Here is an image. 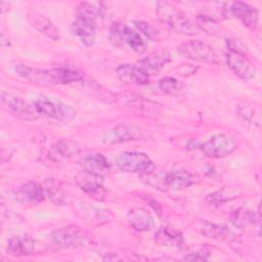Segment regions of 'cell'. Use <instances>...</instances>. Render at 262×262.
<instances>
[{"instance_id":"6da1fadb","label":"cell","mask_w":262,"mask_h":262,"mask_svg":"<svg viewBox=\"0 0 262 262\" xmlns=\"http://www.w3.org/2000/svg\"><path fill=\"white\" fill-rule=\"evenodd\" d=\"M14 72L30 81L46 84V85H55V84H69L73 82H78L82 80V75L75 69L59 67L49 70H41L31 68L24 63H15L13 66Z\"/></svg>"},{"instance_id":"7a4b0ae2","label":"cell","mask_w":262,"mask_h":262,"mask_svg":"<svg viewBox=\"0 0 262 262\" xmlns=\"http://www.w3.org/2000/svg\"><path fill=\"white\" fill-rule=\"evenodd\" d=\"M141 177L146 184L162 191L184 189L195 182L194 175L183 168H174L165 172H155L154 170L142 174Z\"/></svg>"},{"instance_id":"3957f363","label":"cell","mask_w":262,"mask_h":262,"mask_svg":"<svg viewBox=\"0 0 262 262\" xmlns=\"http://www.w3.org/2000/svg\"><path fill=\"white\" fill-rule=\"evenodd\" d=\"M157 14L161 23L172 28L182 35H195L199 32L198 27L187 19L184 14L178 10L173 4L165 1L157 3Z\"/></svg>"},{"instance_id":"277c9868","label":"cell","mask_w":262,"mask_h":262,"mask_svg":"<svg viewBox=\"0 0 262 262\" xmlns=\"http://www.w3.org/2000/svg\"><path fill=\"white\" fill-rule=\"evenodd\" d=\"M108 39L114 46L128 45L136 53H143L146 50V44L140 35L124 24H114L110 28Z\"/></svg>"},{"instance_id":"5b68a950","label":"cell","mask_w":262,"mask_h":262,"mask_svg":"<svg viewBox=\"0 0 262 262\" xmlns=\"http://www.w3.org/2000/svg\"><path fill=\"white\" fill-rule=\"evenodd\" d=\"M37 113L50 119L69 122L75 118V111L68 104L51 97L41 96L33 102Z\"/></svg>"},{"instance_id":"8992f818","label":"cell","mask_w":262,"mask_h":262,"mask_svg":"<svg viewBox=\"0 0 262 262\" xmlns=\"http://www.w3.org/2000/svg\"><path fill=\"white\" fill-rule=\"evenodd\" d=\"M116 166L120 171L126 173L146 174L155 170V165L150 158L138 151H125L116 159Z\"/></svg>"},{"instance_id":"52a82bcc","label":"cell","mask_w":262,"mask_h":262,"mask_svg":"<svg viewBox=\"0 0 262 262\" xmlns=\"http://www.w3.org/2000/svg\"><path fill=\"white\" fill-rule=\"evenodd\" d=\"M86 234L77 225H69L54 230L51 233V242L57 249H74L86 243Z\"/></svg>"},{"instance_id":"ba28073f","label":"cell","mask_w":262,"mask_h":262,"mask_svg":"<svg viewBox=\"0 0 262 262\" xmlns=\"http://www.w3.org/2000/svg\"><path fill=\"white\" fill-rule=\"evenodd\" d=\"M200 147L207 157L220 159L232 154L236 148V142L232 136L224 133H219L212 136Z\"/></svg>"},{"instance_id":"9c48e42d","label":"cell","mask_w":262,"mask_h":262,"mask_svg":"<svg viewBox=\"0 0 262 262\" xmlns=\"http://www.w3.org/2000/svg\"><path fill=\"white\" fill-rule=\"evenodd\" d=\"M178 52L182 56L195 61L215 62L217 60L214 48L201 40H190L182 43L178 46Z\"/></svg>"},{"instance_id":"30bf717a","label":"cell","mask_w":262,"mask_h":262,"mask_svg":"<svg viewBox=\"0 0 262 262\" xmlns=\"http://www.w3.org/2000/svg\"><path fill=\"white\" fill-rule=\"evenodd\" d=\"M143 136L144 132L141 128L132 124H120L104 132L101 140L106 144H117L140 140Z\"/></svg>"},{"instance_id":"8fae6325","label":"cell","mask_w":262,"mask_h":262,"mask_svg":"<svg viewBox=\"0 0 262 262\" xmlns=\"http://www.w3.org/2000/svg\"><path fill=\"white\" fill-rule=\"evenodd\" d=\"M1 101L15 117L21 120L33 121L36 120L39 115L33 103H29L21 97L5 91L1 92Z\"/></svg>"},{"instance_id":"7c38bea8","label":"cell","mask_w":262,"mask_h":262,"mask_svg":"<svg viewBox=\"0 0 262 262\" xmlns=\"http://www.w3.org/2000/svg\"><path fill=\"white\" fill-rule=\"evenodd\" d=\"M46 196L44 186L40 183L29 180L18 187L14 192V199L21 204L36 205L44 201Z\"/></svg>"},{"instance_id":"4fadbf2b","label":"cell","mask_w":262,"mask_h":262,"mask_svg":"<svg viewBox=\"0 0 262 262\" xmlns=\"http://www.w3.org/2000/svg\"><path fill=\"white\" fill-rule=\"evenodd\" d=\"M96 21L90 18L76 16L72 24V32L78 39L87 47H90L95 42L96 37Z\"/></svg>"},{"instance_id":"5bb4252c","label":"cell","mask_w":262,"mask_h":262,"mask_svg":"<svg viewBox=\"0 0 262 262\" xmlns=\"http://www.w3.org/2000/svg\"><path fill=\"white\" fill-rule=\"evenodd\" d=\"M226 62L228 68L239 78L244 80H252L256 76V69L253 63L245 57V55L227 52Z\"/></svg>"},{"instance_id":"9a60e30c","label":"cell","mask_w":262,"mask_h":262,"mask_svg":"<svg viewBox=\"0 0 262 262\" xmlns=\"http://www.w3.org/2000/svg\"><path fill=\"white\" fill-rule=\"evenodd\" d=\"M172 60L171 54L167 50H160L148 54L138 61V67L149 77L157 75L166 64Z\"/></svg>"},{"instance_id":"2e32d148","label":"cell","mask_w":262,"mask_h":262,"mask_svg":"<svg viewBox=\"0 0 262 262\" xmlns=\"http://www.w3.org/2000/svg\"><path fill=\"white\" fill-rule=\"evenodd\" d=\"M77 183L85 193L89 194L95 200H102L105 194L102 176L83 171L77 177Z\"/></svg>"},{"instance_id":"e0dca14e","label":"cell","mask_w":262,"mask_h":262,"mask_svg":"<svg viewBox=\"0 0 262 262\" xmlns=\"http://www.w3.org/2000/svg\"><path fill=\"white\" fill-rule=\"evenodd\" d=\"M116 74L119 80L127 85L141 86L148 83V76L135 64H121L117 68Z\"/></svg>"},{"instance_id":"ac0fdd59","label":"cell","mask_w":262,"mask_h":262,"mask_svg":"<svg viewBox=\"0 0 262 262\" xmlns=\"http://www.w3.org/2000/svg\"><path fill=\"white\" fill-rule=\"evenodd\" d=\"M226 15H231L247 26L255 27L258 23V10L245 2H232L229 8H226Z\"/></svg>"},{"instance_id":"d6986e66","label":"cell","mask_w":262,"mask_h":262,"mask_svg":"<svg viewBox=\"0 0 262 262\" xmlns=\"http://www.w3.org/2000/svg\"><path fill=\"white\" fill-rule=\"evenodd\" d=\"M80 166L84 172L103 176L111 170V164L106 158L98 152L85 155L80 160Z\"/></svg>"},{"instance_id":"ffe728a7","label":"cell","mask_w":262,"mask_h":262,"mask_svg":"<svg viewBox=\"0 0 262 262\" xmlns=\"http://www.w3.org/2000/svg\"><path fill=\"white\" fill-rule=\"evenodd\" d=\"M27 17L29 23L33 28H35L39 33L45 35L46 37L52 40L59 39V32L53 23L47 18L45 15L41 14L36 10L30 9L27 13Z\"/></svg>"},{"instance_id":"44dd1931","label":"cell","mask_w":262,"mask_h":262,"mask_svg":"<svg viewBox=\"0 0 262 262\" xmlns=\"http://www.w3.org/2000/svg\"><path fill=\"white\" fill-rule=\"evenodd\" d=\"M127 221L137 231H149L155 227V220L151 214L143 208H135L127 214Z\"/></svg>"},{"instance_id":"7402d4cb","label":"cell","mask_w":262,"mask_h":262,"mask_svg":"<svg viewBox=\"0 0 262 262\" xmlns=\"http://www.w3.org/2000/svg\"><path fill=\"white\" fill-rule=\"evenodd\" d=\"M35 249L34 239L28 234H17L9 238L7 253L12 256L31 255Z\"/></svg>"},{"instance_id":"603a6c76","label":"cell","mask_w":262,"mask_h":262,"mask_svg":"<svg viewBox=\"0 0 262 262\" xmlns=\"http://www.w3.org/2000/svg\"><path fill=\"white\" fill-rule=\"evenodd\" d=\"M155 241L166 248H181L184 244L182 233L170 227L160 228L155 233Z\"/></svg>"},{"instance_id":"cb8c5ba5","label":"cell","mask_w":262,"mask_h":262,"mask_svg":"<svg viewBox=\"0 0 262 262\" xmlns=\"http://www.w3.org/2000/svg\"><path fill=\"white\" fill-rule=\"evenodd\" d=\"M80 151V145L71 139H60L56 141L50 148V157L55 160L69 159Z\"/></svg>"},{"instance_id":"d4e9b609","label":"cell","mask_w":262,"mask_h":262,"mask_svg":"<svg viewBox=\"0 0 262 262\" xmlns=\"http://www.w3.org/2000/svg\"><path fill=\"white\" fill-rule=\"evenodd\" d=\"M242 193V188L237 186H224L210 194L205 199L206 203L209 205H220L225 202L236 199Z\"/></svg>"},{"instance_id":"484cf974","label":"cell","mask_w":262,"mask_h":262,"mask_svg":"<svg viewBox=\"0 0 262 262\" xmlns=\"http://www.w3.org/2000/svg\"><path fill=\"white\" fill-rule=\"evenodd\" d=\"M198 230L210 238L215 239H227L230 237L231 232L229 229L223 225L215 224L209 221H202L198 226Z\"/></svg>"},{"instance_id":"4316f807","label":"cell","mask_w":262,"mask_h":262,"mask_svg":"<svg viewBox=\"0 0 262 262\" xmlns=\"http://www.w3.org/2000/svg\"><path fill=\"white\" fill-rule=\"evenodd\" d=\"M104 6L101 2H82L76 6V16L96 19L103 15Z\"/></svg>"},{"instance_id":"83f0119b","label":"cell","mask_w":262,"mask_h":262,"mask_svg":"<svg viewBox=\"0 0 262 262\" xmlns=\"http://www.w3.org/2000/svg\"><path fill=\"white\" fill-rule=\"evenodd\" d=\"M159 88L164 93L173 96H180L185 90L184 85L173 77H164L161 79L159 81Z\"/></svg>"},{"instance_id":"f1b7e54d","label":"cell","mask_w":262,"mask_h":262,"mask_svg":"<svg viewBox=\"0 0 262 262\" xmlns=\"http://www.w3.org/2000/svg\"><path fill=\"white\" fill-rule=\"evenodd\" d=\"M258 220L259 218H257L254 212L245 208L237 209L231 215V222L237 227H246L250 224H255V222Z\"/></svg>"},{"instance_id":"f546056e","label":"cell","mask_w":262,"mask_h":262,"mask_svg":"<svg viewBox=\"0 0 262 262\" xmlns=\"http://www.w3.org/2000/svg\"><path fill=\"white\" fill-rule=\"evenodd\" d=\"M44 189L46 195H48L56 205H62L64 203L63 191L59 181L56 179H46L44 182Z\"/></svg>"},{"instance_id":"4dcf8cb0","label":"cell","mask_w":262,"mask_h":262,"mask_svg":"<svg viewBox=\"0 0 262 262\" xmlns=\"http://www.w3.org/2000/svg\"><path fill=\"white\" fill-rule=\"evenodd\" d=\"M195 26L198 29H201L209 34H214L219 29L217 20L213 16L206 14H200L195 17Z\"/></svg>"},{"instance_id":"1f68e13d","label":"cell","mask_w":262,"mask_h":262,"mask_svg":"<svg viewBox=\"0 0 262 262\" xmlns=\"http://www.w3.org/2000/svg\"><path fill=\"white\" fill-rule=\"evenodd\" d=\"M134 25L136 28L142 32L148 39L150 40H159L161 37V32L157 30L155 27H152L149 23L143 21V20H136L134 21Z\"/></svg>"},{"instance_id":"d6a6232c","label":"cell","mask_w":262,"mask_h":262,"mask_svg":"<svg viewBox=\"0 0 262 262\" xmlns=\"http://www.w3.org/2000/svg\"><path fill=\"white\" fill-rule=\"evenodd\" d=\"M226 46H227L228 51L232 52V53L245 55V53L247 52L246 45L238 39H234V38L226 39Z\"/></svg>"},{"instance_id":"836d02e7","label":"cell","mask_w":262,"mask_h":262,"mask_svg":"<svg viewBox=\"0 0 262 262\" xmlns=\"http://www.w3.org/2000/svg\"><path fill=\"white\" fill-rule=\"evenodd\" d=\"M208 253L205 251H196L187 254L183 257L184 261H206L208 260Z\"/></svg>"}]
</instances>
